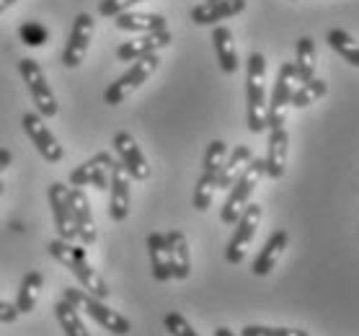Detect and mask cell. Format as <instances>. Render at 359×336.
Masks as SVG:
<instances>
[{
  "label": "cell",
  "mask_w": 359,
  "mask_h": 336,
  "mask_svg": "<svg viewBox=\"0 0 359 336\" xmlns=\"http://www.w3.org/2000/svg\"><path fill=\"white\" fill-rule=\"evenodd\" d=\"M49 254L55 256L65 269H70V274L81 282V287L86 293H90V295L98 297V300H107L111 290H109V285L104 282V277L90 267L88 256H86V248L75 246L73 241L55 238V241L49 243Z\"/></svg>",
  "instance_id": "6da1fadb"
},
{
  "label": "cell",
  "mask_w": 359,
  "mask_h": 336,
  "mask_svg": "<svg viewBox=\"0 0 359 336\" xmlns=\"http://www.w3.org/2000/svg\"><path fill=\"white\" fill-rule=\"evenodd\" d=\"M245 119L253 135L266 130V58L262 52L248 55L245 67Z\"/></svg>",
  "instance_id": "7a4b0ae2"
},
{
  "label": "cell",
  "mask_w": 359,
  "mask_h": 336,
  "mask_svg": "<svg viewBox=\"0 0 359 336\" xmlns=\"http://www.w3.org/2000/svg\"><path fill=\"white\" fill-rule=\"evenodd\" d=\"M62 297H65L67 303L73 305L75 311L88 313L90 318L98 323V326H104L107 331H111L114 336H127L132 331V323L124 318L122 313L111 311V308H109L104 300L93 297L90 293H86L83 287H65V290H62Z\"/></svg>",
  "instance_id": "3957f363"
},
{
  "label": "cell",
  "mask_w": 359,
  "mask_h": 336,
  "mask_svg": "<svg viewBox=\"0 0 359 336\" xmlns=\"http://www.w3.org/2000/svg\"><path fill=\"white\" fill-rule=\"evenodd\" d=\"M264 173V158H251V163L245 166V171L241 173L236 179V184L230 187V194L225 199V205H222V213H220V220L225 225H236V220L241 217L248 202H251V194L256 191L259 187V181H262Z\"/></svg>",
  "instance_id": "277c9868"
},
{
  "label": "cell",
  "mask_w": 359,
  "mask_h": 336,
  "mask_svg": "<svg viewBox=\"0 0 359 336\" xmlns=\"http://www.w3.org/2000/svg\"><path fill=\"white\" fill-rule=\"evenodd\" d=\"M158 65H161L158 55H145V58L135 60L130 70H127L124 75H119V78L104 90V101H107L109 107H119L130 93H135L150 75L156 73Z\"/></svg>",
  "instance_id": "5b68a950"
},
{
  "label": "cell",
  "mask_w": 359,
  "mask_h": 336,
  "mask_svg": "<svg viewBox=\"0 0 359 336\" xmlns=\"http://www.w3.org/2000/svg\"><path fill=\"white\" fill-rule=\"evenodd\" d=\"M297 88V73H294V62H285L279 67L277 83L271 90V99L266 101V130H277L285 127L287 109L292 101V90Z\"/></svg>",
  "instance_id": "8992f818"
},
{
  "label": "cell",
  "mask_w": 359,
  "mask_h": 336,
  "mask_svg": "<svg viewBox=\"0 0 359 336\" xmlns=\"http://www.w3.org/2000/svg\"><path fill=\"white\" fill-rule=\"evenodd\" d=\"M18 73H21L26 88L32 93V101L36 112H39V116H57V99H55L52 88H49L44 73H41L39 62L32 58H24L18 62Z\"/></svg>",
  "instance_id": "52a82bcc"
},
{
  "label": "cell",
  "mask_w": 359,
  "mask_h": 336,
  "mask_svg": "<svg viewBox=\"0 0 359 336\" xmlns=\"http://www.w3.org/2000/svg\"><path fill=\"white\" fill-rule=\"evenodd\" d=\"M262 215H264L262 205H253V202H248V207L241 213V217L236 220V233H233L228 248H225L228 264H241L245 259V251H248V246H251L253 238H256Z\"/></svg>",
  "instance_id": "ba28073f"
},
{
  "label": "cell",
  "mask_w": 359,
  "mask_h": 336,
  "mask_svg": "<svg viewBox=\"0 0 359 336\" xmlns=\"http://www.w3.org/2000/svg\"><path fill=\"white\" fill-rule=\"evenodd\" d=\"M21 127H24V132L29 135V140L34 142V148H36V153H39L47 163H60L62 158H65V150H62V145L57 142V137L49 132V127L44 122H41L39 114H34V112H26L24 116H21Z\"/></svg>",
  "instance_id": "9c48e42d"
},
{
  "label": "cell",
  "mask_w": 359,
  "mask_h": 336,
  "mask_svg": "<svg viewBox=\"0 0 359 336\" xmlns=\"http://www.w3.org/2000/svg\"><path fill=\"white\" fill-rule=\"evenodd\" d=\"M114 156L111 153H96V156L81 163L70 173V187H96V189H109V181H111V168H114Z\"/></svg>",
  "instance_id": "30bf717a"
},
{
  "label": "cell",
  "mask_w": 359,
  "mask_h": 336,
  "mask_svg": "<svg viewBox=\"0 0 359 336\" xmlns=\"http://www.w3.org/2000/svg\"><path fill=\"white\" fill-rule=\"evenodd\" d=\"M49 205H52V215H55L57 238H62V241H75L70 187H67V184H62V181H55V184L49 187Z\"/></svg>",
  "instance_id": "8fae6325"
},
{
  "label": "cell",
  "mask_w": 359,
  "mask_h": 336,
  "mask_svg": "<svg viewBox=\"0 0 359 336\" xmlns=\"http://www.w3.org/2000/svg\"><path fill=\"white\" fill-rule=\"evenodd\" d=\"M114 150H116V156H119V163L124 166V171L130 173V179L145 181L147 176H150V166H147L145 153L140 150L137 140L132 137L130 132H116Z\"/></svg>",
  "instance_id": "7c38bea8"
},
{
  "label": "cell",
  "mask_w": 359,
  "mask_h": 336,
  "mask_svg": "<svg viewBox=\"0 0 359 336\" xmlns=\"http://www.w3.org/2000/svg\"><path fill=\"white\" fill-rule=\"evenodd\" d=\"M90 36H93V16L88 13H78L73 24V32H70V39L65 41L62 47V65L65 67H78L88 52Z\"/></svg>",
  "instance_id": "4fadbf2b"
},
{
  "label": "cell",
  "mask_w": 359,
  "mask_h": 336,
  "mask_svg": "<svg viewBox=\"0 0 359 336\" xmlns=\"http://www.w3.org/2000/svg\"><path fill=\"white\" fill-rule=\"evenodd\" d=\"M70 199H73L75 238L81 241L83 246H93L98 238V228H96V220H93V213H90L88 194H86L81 187H75V189H70Z\"/></svg>",
  "instance_id": "5bb4252c"
},
{
  "label": "cell",
  "mask_w": 359,
  "mask_h": 336,
  "mask_svg": "<svg viewBox=\"0 0 359 336\" xmlns=\"http://www.w3.org/2000/svg\"><path fill=\"white\" fill-rule=\"evenodd\" d=\"M109 191H111V197H109V215H111L114 222H124L127 215H130L132 194H130V173L124 171V166L119 163V161H116L114 168H111Z\"/></svg>",
  "instance_id": "9a60e30c"
},
{
  "label": "cell",
  "mask_w": 359,
  "mask_h": 336,
  "mask_svg": "<svg viewBox=\"0 0 359 336\" xmlns=\"http://www.w3.org/2000/svg\"><path fill=\"white\" fill-rule=\"evenodd\" d=\"M171 32L165 29V32H153V34H142L137 39L132 41H124L122 47L116 50V58L122 60V62H135V60L145 58V55H158V50H163L171 44Z\"/></svg>",
  "instance_id": "2e32d148"
},
{
  "label": "cell",
  "mask_w": 359,
  "mask_h": 336,
  "mask_svg": "<svg viewBox=\"0 0 359 336\" xmlns=\"http://www.w3.org/2000/svg\"><path fill=\"white\" fill-rule=\"evenodd\" d=\"M287 156H290V135L285 127L269 130L266 142V158H264V173L269 179H282L287 171Z\"/></svg>",
  "instance_id": "e0dca14e"
},
{
  "label": "cell",
  "mask_w": 359,
  "mask_h": 336,
  "mask_svg": "<svg viewBox=\"0 0 359 336\" xmlns=\"http://www.w3.org/2000/svg\"><path fill=\"white\" fill-rule=\"evenodd\" d=\"M245 11V0H217V3H202L191 8V21L199 26H215L220 21L238 16Z\"/></svg>",
  "instance_id": "ac0fdd59"
},
{
  "label": "cell",
  "mask_w": 359,
  "mask_h": 336,
  "mask_svg": "<svg viewBox=\"0 0 359 336\" xmlns=\"http://www.w3.org/2000/svg\"><path fill=\"white\" fill-rule=\"evenodd\" d=\"M165 248H168V262H171L173 279H189V274H191V256H189L187 236L181 230L165 233Z\"/></svg>",
  "instance_id": "d6986e66"
},
{
  "label": "cell",
  "mask_w": 359,
  "mask_h": 336,
  "mask_svg": "<svg viewBox=\"0 0 359 336\" xmlns=\"http://www.w3.org/2000/svg\"><path fill=\"white\" fill-rule=\"evenodd\" d=\"M287 243H290V233H287V230H277V233H271L269 241L264 243L262 254L256 256V262H253V269H251L253 274H256V277H266V274L277 267L279 256L285 254Z\"/></svg>",
  "instance_id": "ffe728a7"
},
{
  "label": "cell",
  "mask_w": 359,
  "mask_h": 336,
  "mask_svg": "<svg viewBox=\"0 0 359 336\" xmlns=\"http://www.w3.org/2000/svg\"><path fill=\"white\" fill-rule=\"evenodd\" d=\"M116 29L132 34H153V32H165L168 24H165L163 16L158 13H137V11H124L119 16H114Z\"/></svg>",
  "instance_id": "44dd1931"
},
{
  "label": "cell",
  "mask_w": 359,
  "mask_h": 336,
  "mask_svg": "<svg viewBox=\"0 0 359 336\" xmlns=\"http://www.w3.org/2000/svg\"><path fill=\"white\" fill-rule=\"evenodd\" d=\"M212 41H215V52H217V62H220L222 73L233 75L238 70V50L236 41H233V32L228 26H215L212 32Z\"/></svg>",
  "instance_id": "7402d4cb"
},
{
  "label": "cell",
  "mask_w": 359,
  "mask_h": 336,
  "mask_svg": "<svg viewBox=\"0 0 359 336\" xmlns=\"http://www.w3.org/2000/svg\"><path fill=\"white\" fill-rule=\"evenodd\" d=\"M253 150L248 145H236V150L225 158L220 173H217V189H230L236 184V179L245 171V166L251 163Z\"/></svg>",
  "instance_id": "603a6c76"
},
{
  "label": "cell",
  "mask_w": 359,
  "mask_h": 336,
  "mask_svg": "<svg viewBox=\"0 0 359 336\" xmlns=\"http://www.w3.org/2000/svg\"><path fill=\"white\" fill-rule=\"evenodd\" d=\"M147 254H150V269H153V277H156L158 282H168V279H173L163 233H150V236H147Z\"/></svg>",
  "instance_id": "cb8c5ba5"
},
{
  "label": "cell",
  "mask_w": 359,
  "mask_h": 336,
  "mask_svg": "<svg viewBox=\"0 0 359 336\" xmlns=\"http://www.w3.org/2000/svg\"><path fill=\"white\" fill-rule=\"evenodd\" d=\"M41 287H44V277L41 271H29L24 279H21V287H18V295H16V308L18 313H32L36 308L41 297Z\"/></svg>",
  "instance_id": "d4e9b609"
},
{
  "label": "cell",
  "mask_w": 359,
  "mask_h": 336,
  "mask_svg": "<svg viewBox=\"0 0 359 336\" xmlns=\"http://www.w3.org/2000/svg\"><path fill=\"white\" fill-rule=\"evenodd\" d=\"M294 73L297 81H313L316 78V41L311 36H300L294 47Z\"/></svg>",
  "instance_id": "484cf974"
},
{
  "label": "cell",
  "mask_w": 359,
  "mask_h": 336,
  "mask_svg": "<svg viewBox=\"0 0 359 336\" xmlns=\"http://www.w3.org/2000/svg\"><path fill=\"white\" fill-rule=\"evenodd\" d=\"M55 318H57L60 328L65 331V336H90L88 328H86V323H83V318H81V313L75 311L65 297L55 303Z\"/></svg>",
  "instance_id": "4316f807"
},
{
  "label": "cell",
  "mask_w": 359,
  "mask_h": 336,
  "mask_svg": "<svg viewBox=\"0 0 359 336\" xmlns=\"http://www.w3.org/2000/svg\"><path fill=\"white\" fill-rule=\"evenodd\" d=\"M326 93H328L326 81H320V78L305 81V83H300V86L292 90V101H290V107L305 109V107H311V104H316L318 99H323Z\"/></svg>",
  "instance_id": "83f0119b"
},
{
  "label": "cell",
  "mask_w": 359,
  "mask_h": 336,
  "mask_svg": "<svg viewBox=\"0 0 359 336\" xmlns=\"http://www.w3.org/2000/svg\"><path fill=\"white\" fill-rule=\"evenodd\" d=\"M328 44H331V50L339 52L349 65L359 67V41L346 34L344 29H331L328 32Z\"/></svg>",
  "instance_id": "f1b7e54d"
},
{
  "label": "cell",
  "mask_w": 359,
  "mask_h": 336,
  "mask_svg": "<svg viewBox=\"0 0 359 336\" xmlns=\"http://www.w3.org/2000/svg\"><path fill=\"white\" fill-rule=\"evenodd\" d=\"M215 189H217V176L202 171V176H199V181H196V187H194V207L199 213H207V210H210V205H212V199H215Z\"/></svg>",
  "instance_id": "f546056e"
},
{
  "label": "cell",
  "mask_w": 359,
  "mask_h": 336,
  "mask_svg": "<svg viewBox=\"0 0 359 336\" xmlns=\"http://www.w3.org/2000/svg\"><path fill=\"white\" fill-rule=\"evenodd\" d=\"M225 158H228V145H225L222 140H212V142L207 145V153H204V173L217 176L222 163H225Z\"/></svg>",
  "instance_id": "4dcf8cb0"
},
{
  "label": "cell",
  "mask_w": 359,
  "mask_h": 336,
  "mask_svg": "<svg viewBox=\"0 0 359 336\" xmlns=\"http://www.w3.org/2000/svg\"><path fill=\"white\" fill-rule=\"evenodd\" d=\"M18 36H21V41H24L26 47H44L49 39V32L41 24H36V21H26L18 29Z\"/></svg>",
  "instance_id": "1f68e13d"
},
{
  "label": "cell",
  "mask_w": 359,
  "mask_h": 336,
  "mask_svg": "<svg viewBox=\"0 0 359 336\" xmlns=\"http://www.w3.org/2000/svg\"><path fill=\"white\" fill-rule=\"evenodd\" d=\"M163 326H165V331L171 336H199L194 331V326L189 323L181 313H176V311H171V313H165V318H163Z\"/></svg>",
  "instance_id": "d6a6232c"
},
{
  "label": "cell",
  "mask_w": 359,
  "mask_h": 336,
  "mask_svg": "<svg viewBox=\"0 0 359 336\" xmlns=\"http://www.w3.org/2000/svg\"><path fill=\"white\" fill-rule=\"evenodd\" d=\"M238 336H311L302 328H271V326H243Z\"/></svg>",
  "instance_id": "836d02e7"
},
{
  "label": "cell",
  "mask_w": 359,
  "mask_h": 336,
  "mask_svg": "<svg viewBox=\"0 0 359 336\" xmlns=\"http://www.w3.org/2000/svg\"><path fill=\"white\" fill-rule=\"evenodd\" d=\"M137 3H145V0H101V3H98V13L114 18V16H119V13H124V11H132Z\"/></svg>",
  "instance_id": "e575fe53"
},
{
  "label": "cell",
  "mask_w": 359,
  "mask_h": 336,
  "mask_svg": "<svg viewBox=\"0 0 359 336\" xmlns=\"http://www.w3.org/2000/svg\"><path fill=\"white\" fill-rule=\"evenodd\" d=\"M18 308L13 303H6V300H0V323H13L18 321Z\"/></svg>",
  "instance_id": "d590c367"
},
{
  "label": "cell",
  "mask_w": 359,
  "mask_h": 336,
  "mask_svg": "<svg viewBox=\"0 0 359 336\" xmlns=\"http://www.w3.org/2000/svg\"><path fill=\"white\" fill-rule=\"evenodd\" d=\"M11 158H13V156H11V150L0 148V173H3L11 166Z\"/></svg>",
  "instance_id": "8d00e7d4"
},
{
  "label": "cell",
  "mask_w": 359,
  "mask_h": 336,
  "mask_svg": "<svg viewBox=\"0 0 359 336\" xmlns=\"http://www.w3.org/2000/svg\"><path fill=\"white\" fill-rule=\"evenodd\" d=\"M215 336H238L236 331H230L228 326H220V328H215Z\"/></svg>",
  "instance_id": "74e56055"
},
{
  "label": "cell",
  "mask_w": 359,
  "mask_h": 336,
  "mask_svg": "<svg viewBox=\"0 0 359 336\" xmlns=\"http://www.w3.org/2000/svg\"><path fill=\"white\" fill-rule=\"evenodd\" d=\"M13 3H16V0H0V13H3V11H8Z\"/></svg>",
  "instance_id": "f35d334b"
},
{
  "label": "cell",
  "mask_w": 359,
  "mask_h": 336,
  "mask_svg": "<svg viewBox=\"0 0 359 336\" xmlns=\"http://www.w3.org/2000/svg\"><path fill=\"white\" fill-rule=\"evenodd\" d=\"M0 197H3V181H0Z\"/></svg>",
  "instance_id": "ab89813d"
},
{
  "label": "cell",
  "mask_w": 359,
  "mask_h": 336,
  "mask_svg": "<svg viewBox=\"0 0 359 336\" xmlns=\"http://www.w3.org/2000/svg\"><path fill=\"white\" fill-rule=\"evenodd\" d=\"M207 3H217V0H207Z\"/></svg>",
  "instance_id": "60d3db41"
}]
</instances>
